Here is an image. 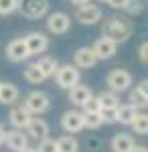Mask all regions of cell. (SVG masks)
<instances>
[{
	"label": "cell",
	"mask_w": 148,
	"mask_h": 152,
	"mask_svg": "<svg viewBox=\"0 0 148 152\" xmlns=\"http://www.w3.org/2000/svg\"><path fill=\"white\" fill-rule=\"evenodd\" d=\"M18 4H21V0H0V14L6 16V14L16 12L18 10Z\"/></svg>",
	"instance_id": "cell-27"
},
{
	"label": "cell",
	"mask_w": 148,
	"mask_h": 152,
	"mask_svg": "<svg viewBox=\"0 0 148 152\" xmlns=\"http://www.w3.org/2000/svg\"><path fill=\"white\" fill-rule=\"evenodd\" d=\"M97 55L93 53V49L91 47H81L75 51V55H73V65L77 67V69H91V67H95L97 65Z\"/></svg>",
	"instance_id": "cell-10"
},
{
	"label": "cell",
	"mask_w": 148,
	"mask_h": 152,
	"mask_svg": "<svg viewBox=\"0 0 148 152\" xmlns=\"http://www.w3.org/2000/svg\"><path fill=\"white\" fill-rule=\"evenodd\" d=\"M83 112H102V104H100V97L93 95L87 104L83 105Z\"/></svg>",
	"instance_id": "cell-30"
},
{
	"label": "cell",
	"mask_w": 148,
	"mask_h": 152,
	"mask_svg": "<svg viewBox=\"0 0 148 152\" xmlns=\"http://www.w3.org/2000/svg\"><path fill=\"white\" fill-rule=\"evenodd\" d=\"M100 2H108V0H100Z\"/></svg>",
	"instance_id": "cell-39"
},
{
	"label": "cell",
	"mask_w": 148,
	"mask_h": 152,
	"mask_svg": "<svg viewBox=\"0 0 148 152\" xmlns=\"http://www.w3.org/2000/svg\"><path fill=\"white\" fill-rule=\"evenodd\" d=\"M110 146H112L114 152H132L136 142H134V138L130 134H116L112 138V142H110Z\"/></svg>",
	"instance_id": "cell-17"
},
{
	"label": "cell",
	"mask_w": 148,
	"mask_h": 152,
	"mask_svg": "<svg viewBox=\"0 0 148 152\" xmlns=\"http://www.w3.org/2000/svg\"><path fill=\"white\" fill-rule=\"evenodd\" d=\"M6 146L10 148L12 152H23L29 148V136L24 134L23 130H10L6 132Z\"/></svg>",
	"instance_id": "cell-14"
},
{
	"label": "cell",
	"mask_w": 148,
	"mask_h": 152,
	"mask_svg": "<svg viewBox=\"0 0 148 152\" xmlns=\"http://www.w3.org/2000/svg\"><path fill=\"white\" fill-rule=\"evenodd\" d=\"M116 110H118V107H116ZM116 110H102V112H100L103 124H118V114H116Z\"/></svg>",
	"instance_id": "cell-29"
},
{
	"label": "cell",
	"mask_w": 148,
	"mask_h": 152,
	"mask_svg": "<svg viewBox=\"0 0 148 152\" xmlns=\"http://www.w3.org/2000/svg\"><path fill=\"white\" fill-rule=\"evenodd\" d=\"M77 150H79V142L73 136L65 134V136L57 138V152H77Z\"/></svg>",
	"instance_id": "cell-22"
},
{
	"label": "cell",
	"mask_w": 148,
	"mask_h": 152,
	"mask_svg": "<svg viewBox=\"0 0 148 152\" xmlns=\"http://www.w3.org/2000/svg\"><path fill=\"white\" fill-rule=\"evenodd\" d=\"M128 99H130L128 104H130V105H134L136 110H144V107H148V99L144 97V95H142V91H140L138 87L130 91V95H128Z\"/></svg>",
	"instance_id": "cell-25"
},
{
	"label": "cell",
	"mask_w": 148,
	"mask_h": 152,
	"mask_svg": "<svg viewBox=\"0 0 148 152\" xmlns=\"http://www.w3.org/2000/svg\"><path fill=\"white\" fill-rule=\"evenodd\" d=\"M69 2H71V4H75V6L79 8V6H87L91 0H69Z\"/></svg>",
	"instance_id": "cell-35"
},
{
	"label": "cell",
	"mask_w": 148,
	"mask_h": 152,
	"mask_svg": "<svg viewBox=\"0 0 148 152\" xmlns=\"http://www.w3.org/2000/svg\"><path fill=\"white\" fill-rule=\"evenodd\" d=\"M34 150H37V152H57V140L47 138V140L39 142V146H37Z\"/></svg>",
	"instance_id": "cell-28"
},
{
	"label": "cell",
	"mask_w": 148,
	"mask_h": 152,
	"mask_svg": "<svg viewBox=\"0 0 148 152\" xmlns=\"http://www.w3.org/2000/svg\"><path fill=\"white\" fill-rule=\"evenodd\" d=\"M61 128L65 130V132H69V136L81 132L83 130V112H79V110H69V112H65L61 116Z\"/></svg>",
	"instance_id": "cell-7"
},
{
	"label": "cell",
	"mask_w": 148,
	"mask_h": 152,
	"mask_svg": "<svg viewBox=\"0 0 148 152\" xmlns=\"http://www.w3.org/2000/svg\"><path fill=\"white\" fill-rule=\"evenodd\" d=\"M102 124H103V120L100 112H83V128L97 130Z\"/></svg>",
	"instance_id": "cell-24"
},
{
	"label": "cell",
	"mask_w": 148,
	"mask_h": 152,
	"mask_svg": "<svg viewBox=\"0 0 148 152\" xmlns=\"http://www.w3.org/2000/svg\"><path fill=\"white\" fill-rule=\"evenodd\" d=\"M126 12L128 14H140L142 12V2L140 0H130L128 6H126Z\"/></svg>",
	"instance_id": "cell-31"
},
{
	"label": "cell",
	"mask_w": 148,
	"mask_h": 152,
	"mask_svg": "<svg viewBox=\"0 0 148 152\" xmlns=\"http://www.w3.org/2000/svg\"><path fill=\"white\" fill-rule=\"evenodd\" d=\"M6 59L12 61V63H23L31 57L29 55V49H26V43H24V37L23 39H12L10 43L6 45Z\"/></svg>",
	"instance_id": "cell-8"
},
{
	"label": "cell",
	"mask_w": 148,
	"mask_h": 152,
	"mask_svg": "<svg viewBox=\"0 0 148 152\" xmlns=\"http://www.w3.org/2000/svg\"><path fill=\"white\" fill-rule=\"evenodd\" d=\"M138 89H140V91H142V95L148 99V79H144V81L138 83Z\"/></svg>",
	"instance_id": "cell-34"
},
{
	"label": "cell",
	"mask_w": 148,
	"mask_h": 152,
	"mask_svg": "<svg viewBox=\"0 0 148 152\" xmlns=\"http://www.w3.org/2000/svg\"><path fill=\"white\" fill-rule=\"evenodd\" d=\"M8 120H10V124L14 126V130H26V126L31 124L33 116L29 114V110L24 105H14L10 110V114H8Z\"/></svg>",
	"instance_id": "cell-12"
},
{
	"label": "cell",
	"mask_w": 148,
	"mask_h": 152,
	"mask_svg": "<svg viewBox=\"0 0 148 152\" xmlns=\"http://www.w3.org/2000/svg\"><path fill=\"white\" fill-rule=\"evenodd\" d=\"M71 26V16L65 12H51L47 16V28L53 35H65Z\"/></svg>",
	"instance_id": "cell-6"
},
{
	"label": "cell",
	"mask_w": 148,
	"mask_h": 152,
	"mask_svg": "<svg viewBox=\"0 0 148 152\" xmlns=\"http://www.w3.org/2000/svg\"><path fill=\"white\" fill-rule=\"evenodd\" d=\"M106 83H108V89H110V91L122 94L126 89H130V85H132V75H130V71H126V69H114V71L108 73Z\"/></svg>",
	"instance_id": "cell-4"
},
{
	"label": "cell",
	"mask_w": 148,
	"mask_h": 152,
	"mask_svg": "<svg viewBox=\"0 0 148 152\" xmlns=\"http://www.w3.org/2000/svg\"><path fill=\"white\" fill-rule=\"evenodd\" d=\"M132 130L136 132V134H148V114H140L138 112L136 120H134V124H132Z\"/></svg>",
	"instance_id": "cell-26"
},
{
	"label": "cell",
	"mask_w": 148,
	"mask_h": 152,
	"mask_svg": "<svg viewBox=\"0 0 148 152\" xmlns=\"http://www.w3.org/2000/svg\"><path fill=\"white\" fill-rule=\"evenodd\" d=\"M18 87L14 85V83H4L2 81V87H0V104L2 105H12L18 102Z\"/></svg>",
	"instance_id": "cell-18"
},
{
	"label": "cell",
	"mask_w": 148,
	"mask_h": 152,
	"mask_svg": "<svg viewBox=\"0 0 148 152\" xmlns=\"http://www.w3.org/2000/svg\"><path fill=\"white\" fill-rule=\"evenodd\" d=\"M97 97H100L102 110H116V107H120V97H118V94L110 91V89L108 91H102Z\"/></svg>",
	"instance_id": "cell-21"
},
{
	"label": "cell",
	"mask_w": 148,
	"mask_h": 152,
	"mask_svg": "<svg viewBox=\"0 0 148 152\" xmlns=\"http://www.w3.org/2000/svg\"><path fill=\"white\" fill-rule=\"evenodd\" d=\"M91 97H93L91 89L87 87V85H83V83L75 85L73 89H69V102H71L73 105H77V107H83Z\"/></svg>",
	"instance_id": "cell-16"
},
{
	"label": "cell",
	"mask_w": 148,
	"mask_h": 152,
	"mask_svg": "<svg viewBox=\"0 0 148 152\" xmlns=\"http://www.w3.org/2000/svg\"><path fill=\"white\" fill-rule=\"evenodd\" d=\"M23 105L29 110V114L34 118V116L45 114L47 110L51 107V99H49V95L45 91H31V94H26Z\"/></svg>",
	"instance_id": "cell-3"
},
{
	"label": "cell",
	"mask_w": 148,
	"mask_h": 152,
	"mask_svg": "<svg viewBox=\"0 0 148 152\" xmlns=\"http://www.w3.org/2000/svg\"><path fill=\"white\" fill-rule=\"evenodd\" d=\"M24 43H26V49H29V55H43L49 47V37L34 31V33H29L24 37Z\"/></svg>",
	"instance_id": "cell-11"
},
{
	"label": "cell",
	"mask_w": 148,
	"mask_h": 152,
	"mask_svg": "<svg viewBox=\"0 0 148 152\" xmlns=\"http://www.w3.org/2000/svg\"><path fill=\"white\" fill-rule=\"evenodd\" d=\"M132 152H148V148H146V146H138V144H136V146L132 148Z\"/></svg>",
	"instance_id": "cell-37"
},
{
	"label": "cell",
	"mask_w": 148,
	"mask_h": 152,
	"mask_svg": "<svg viewBox=\"0 0 148 152\" xmlns=\"http://www.w3.org/2000/svg\"><path fill=\"white\" fill-rule=\"evenodd\" d=\"M18 12L31 20L45 18V16H49V0H21Z\"/></svg>",
	"instance_id": "cell-2"
},
{
	"label": "cell",
	"mask_w": 148,
	"mask_h": 152,
	"mask_svg": "<svg viewBox=\"0 0 148 152\" xmlns=\"http://www.w3.org/2000/svg\"><path fill=\"white\" fill-rule=\"evenodd\" d=\"M75 18H77V23L81 24H97L100 20L103 18L102 14V8L100 6H95V4H87V6H79L77 12H75Z\"/></svg>",
	"instance_id": "cell-9"
},
{
	"label": "cell",
	"mask_w": 148,
	"mask_h": 152,
	"mask_svg": "<svg viewBox=\"0 0 148 152\" xmlns=\"http://www.w3.org/2000/svg\"><path fill=\"white\" fill-rule=\"evenodd\" d=\"M37 67L43 71V75L49 79V77H55V75H57V71H59L61 65L57 63L55 57H41L39 61H37Z\"/></svg>",
	"instance_id": "cell-20"
},
{
	"label": "cell",
	"mask_w": 148,
	"mask_h": 152,
	"mask_svg": "<svg viewBox=\"0 0 148 152\" xmlns=\"http://www.w3.org/2000/svg\"><path fill=\"white\" fill-rule=\"evenodd\" d=\"M138 57H140L142 63H146V65H148V41H146V43H142V45L138 47Z\"/></svg>",
	"instance_id": "cell-32"
},
{
	"label": "cell",
	"mask_w": 148,
	"mask_h": 152,
	"mask_svg": "<svg viewBox=\"0 0 148 152\" xmlns=\"http://www.w3.org/2000/svg\"><path fill=\"white\" fill-rule=\"evenodd\" d=\"M128 2H130V0H108V4H110L112 8H116V10H126Z\"/></svg>",
	"instance_id": "cell-33"
},
{
	"label": "cell",
	"mask_w": 148,
	"mask_h": 152,
	"mask_svg": "<svg viewBox=\"0 0 148 152\" xmlns=\"http://www.w3.org/2000/svg\"><path fill=\"white\" fill-rule=\"evenodd\" d=\"M23 75H24V79H26L29 83H33V85H37V83H43V81L47 79L45 75H43V71L37 67V63H31V65L24 69Z\"/></svg>",
	"instance_id": "cell-23"
},
{
	"label": "cell",
	"mask_w": 148,
	"mask_h": 152,
	"mask_svg": "<svg viewBox=\"0 0 148 152\" xmlns=\"http://www.w3.org/2000/svg\"><path fill=\"white\" fill-rule=\"evenodd\" d=\"M26 136L37 140V142L47 140L49 138V124H47L45 120H41V118H33L31 124L26 126Z\"/></svg>",
	"instance_id": "cell-13"
},
{
	"label": "cell",
	"mask_w": 148,
	"mask_h": 152,
	"mask_svg": "<svg viewBox=\"0 0 148 152\" xmlns=\"http://www.w3.org/2000/svg\"><path fill=\"white\" fill-rule=\"evenodd\" d=\"M23 152H37L34 148H26V150H23Z\"/></svg>",
	"instance_id": "cell-38"
},
{
	"label": "cell",
	"mask_w": 148,
	"mask_h": 152,
	"mask_svg": "<svg viewBox=\"0 0 148 152\" xmlns=\"http://www.w3.org/2000/svg\"><path fill=\"white\" fill-rule=\"evenodd\" d=\"M93 53L97 55V59H102V61H106V59H112L116 55V51H118V45H116L114 41H110V39H106V37H100L95 43H93Z\"/></svg>",
	"instance_id": "cell-15"
},
{
	"label": "cell",
	"mask_w": 148,
	"mask_h": 152,
	"mask_svg": "<svg viewBox=\"0 0 148 152\" xmlns=\"http://www.w3.org/2000/svg\"><path fill=\"white\" fill-rule=\"evenodd\" d=\"M116 114H118V122H120V124L132 126L134 120H136V116H138V110L130 104H124V105H120V107L116 110Z\"/></svg>",
	"instance_id": "cell-19"
},
{
	"label": "cell",
	"mask_w": 148,
	"mask_h": 152,
	"mask_svg": "<svg viewBox=\"0 0 148 152\" xmlns=\"http://www.w3.org/2000/svg\"><path fill=\"white\" fill-rule=\"evenodd\" d=\"M102 35L106 39H110V41H114L116 45L126 43L130 39V35H132V23L126 16H108L103 20Z\"/></svg>",
	"instance_id": "cell-1"
},
{
	"label": "cell",
	"mask_w": 148,
	"mask_h": 152,
	"mask_svg": "<svg viewBox=\"0 0 148 152\" xmlns=\"http://www.w3.org/2000/svg\"><path fill=\"white\" fill-rule=\"evenodd\" d=\"M4 140H6V130L0 126V144H4Z\"/></svg>",
	"instance_id": "cell-36"
},
{
	"label": "cell",
	"mask_w": 148,
	"mask_h": 152,
	"mask_svg": "<svg viewBox=\"0 0 148 152\" xmlns=\"http://www.w3.org/2000/svg\"><path fill=\"white\" fill-rule=\"evenodd\" d=\"M55 79H57V85L61 89H73L75 85H79L81 81V73L79 69L75 67V65H61L57 71V75H55Z\"/></svg>",
	"instance_id": "cell-5"
},
{
	"label": "cell",
	"mask_w": 148,
	"mask_h": 152,
	"mask_svg": "<svg viewBox=\"0 0 148 152\" xmlns=\"http://www.w3.org/2000/svg\"><path fill=\"white\" fill-rule=\"evenodd\" d=\"M0 87H2V81H0Z\"/></svg>",
	"instance_id": "cell-40"
}]
</instances>
